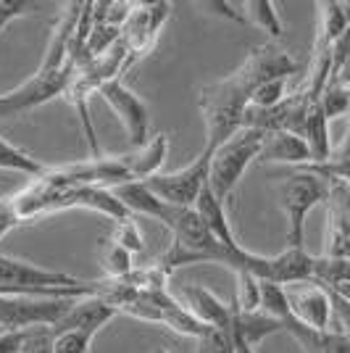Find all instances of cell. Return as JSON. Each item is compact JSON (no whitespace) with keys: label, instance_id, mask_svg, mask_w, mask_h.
Here are the masks:
<instances>
[{"label":"cell","instance_id":"1","mask_svg":"<svg viewBox=\"0 0 350 353\" xmlns=\"http://www.w3.org/2000/svg\"><path fill=\"white\" fill-rule=\"evenodd\" d=\"M250 95H253V85L240 69H234L229 77H224L219 82L200 88L198 108L205 121V148L216 150L232 134L243 130Z\"/></svg>","mask_w":350,"mask_h":353},{"label":"cell","instance_id":"2","mask_svg":"<svg viewBox=\"0 0 350 353\" xmlns=\"http://www.w3.org/2000/svg\"><path fill=\"white\" fill-rule=\"evenodd\" d=\"M269 134L253 127H243L237 134H232L224 145L214 150L211 159V172H208V188L214 190V195L221 203L229 201V195L234 192L237 182L243 179L245 169L250 161H256L261 156V148L266 143Z\"/></svg>","mask_w":350,"mask_h":353},{"label":"cell","instance_id":"3","mask_svg":"<svg viewBox=\"0 0 350 353\" xmlns=\"http://www.w3.org/2000/svg\"><path fill=\"white\" fill-rule=\"evenodd\" d=\"M327 198H329V182L306 169L282 182L279 206L287 216V248H303L308 214L319 203H327Z\"/></svg>","mask_w":350,"mask_h":353},{"label":"cell","instance_id":"4","mask_svg":"<svg viewBox=\"0 0 350 353\" xmlns=\"http://www.w3.org/2000/svg\"><path fill=\"white\" fill-rule=\"evenodd\" d=\"M76 298L0 295V332H24L32 327H53Z\"/></svg>","mask_w":350,"mask_h":353},{"label":"cell","instance_id":"5","mask_svg":"<svg viewBox=\"0 0 350 353\" xmlns=\"http://www.w3.org/2000/svg\"><path fill=\"white\" fill-rule=\"evenodd\" d=\"M211 159H214V150H211V148H203L200 156H198L190 166H185V169H179V172H169V174L161 172V174L145 179L143 185H145L156 198H161L163 203H169V206H195L198 198H200V192H203V188L208 185Z\"/></svg>","mask_w":350,"mask_h":353},{"label":"cell","instance_id":"6","mask_svg":"<svg viewBox=\"0 0 350 353\" xmlns=\"http://www.w3.org/2000/svg\"><path fill=\"white\" fill-rule=\"evenodd\" d=\"M169 16H172V3H134V11L121 27V43L127 48L121 74L156 48L161 27L166 24Z\"/></svg>","mask_w":350,"mask_h":353},{"label":"cell","instance_id":"7","mask_svg":"<svg viewBox=\"0 0 350 353\" xmlns=\"http://www.w3.org/2000/svg\"><path fill=\"white\" fill-rule=\"evenodd\" d=\"M105 103L111 105V111L124 124L127 137H130V148H140L147 143V127H150V117H147V105L132 92L121 79H111L98 90Z\"/></svg>","mask_w":350,"mask_h":353},{"label":"cell","instance_id":"8","mask_svg":"<svg viewBox=\"0 0 350 353\" xmlns=\"http://www.w3.org/2000/svg\"><path fill=\"white\" fill-rule=\"evenodd\" d=\"M287 301H290V314L295 322L306 324L308 330L327 332L332 327V298L329 290L316 282H298L287 285Z\"/></svg>","mask_w":350,"mask_h":353},{"label":"cell","instance_id":"9","mask_svg":"<svg viewBox=\"0 0 350 353\" xmlns=\"http://www.w3.org/2000/svg\"><path fill=\"white\" fill-rule=\"evenodd\" d=\"M116 316V311L111 309L103 298L98 295H85L72 301V306L59 322L53 324V335H63V332H85V335H98L105 324Z\"/></svg>","mask_w":350,"mask_h":353},{"label":"cell","instance_id":"10","mask_svg":"<svg viewBox=\"0 0 350 353\" xmlns=\"http://www.w3.org/2000/svg\"><path fill=\"white\" fill-rule=\"evenodd\" d=\"M79 14H82V3H66L63 6L59 21H56V30L50 34L45 61L40 63V74H53L69 69L72 40H74V32H76V24H79Z\"/></svg>","mask_w":350,"mask_h":353},{"label":"cell","instance_id":"11","mask_svg":"<svg viewBox=\"0 0 350 353\" xmlns=\"http://www.w3.org/2000/svg\"><path fill=\"white\" fill-rule=\"evenodd\" d=\"M169 156V137L163 132L153 134L145 145L132 148L130 153H121L119 159L124 163L132 182H145L150 176L161 174V166Z\"/></svg>","mask_w":350,"mask_h":353},{"label":"cell","instance_id":"12","mask_svg":"<svg viewBox=\"0 0 350 353\" xmlns=\"http://www.w3.org/2000/svg\"><path fill=\"white\" fill-rule=\"evenodd\" d=\"M182 298H185V309H190L198 319L208 327H221V330H232V319H234V309L229 303H224L221 298L205 290L200 285H187L182 290Z\"/></svg>","mask_w":350,"mask_h":353},{"label":"cell","instance_id":"13","mask_svg":"<svg viewBox=\"0 0 350 353\" xmlns=\"http://www.w3.org/2000/svg\"><path fill=\"white\" fill-rule=\"evenodd\" d=\"M195 211L200 214V219L205 221V227L211 230V235L216 237L224 248H229V250L243 248V245L237 243V237H234L232 227H229L227 208H224V203L214 195V190H211L208 185H205L203 192H200V198H198V203H195Z\"/></svg>","mask_w":350,"mask_h":353},{"label":"cell","instance_id":"14","mask_svg":"<svg viewBox=\"0 0 350 353\" xmlns=\"http://www.w3.org/2000/svg\"><path fill=\"white\" fill-rule=\"evenodd\" d=\"M258 159L271 163H298V166H306V163H311V153H308L306 140L300 134L271 132L266 137Z\"/></svg>","mask_w":350,"mask_h":353},{"label":"cell","instance_id":"15","mask_svg":"<svg viewBox=\"0 0 350 353\" xmlns=\"http://www.w3.org/2000/svg\"><path fill=\"white\" fill-rule=\"evenodd\" d=\"M303 140L311 153V163H324L332 159V137H329V119L324 117L321 105L316 103L311 108L303 127ZM308 166V163H306Z\"/></svg>","mask_w":350,"mask_h":353},{"label":"cell","instance_id":"16","mask_svg":"<svg viewBox=\"0 0 350 353\" xmlns=\"http://www.w3.org/2000/svg\"><path fill=\"white\" fill-rule=\"evenodd\" d=\"M316 8H319V34H316V43L332 48L340 40V34L348 30L350 3L327 0V3H319Z\"/></svg>","mask_w":350,"mask_h":353},{"label":"cell","instance_id":"17","mask_svg":"<svg viewBox=\"0 0 350 353\" xmlns=\"http://www.w3.org/2000/svg\"><path fill=\"white\" fill-rule=\"evenodd\" d=\"M232 330L237 335H243V338L248 340L250 348H258L263 338L285 332V324L277 322V319H271V316L263 314V311H256V314H234Z\"/></svg>","mask_w":350,"mask_h":353},{"label":"cell","instance_id":"18","mask_svg":"<svg viewBox=\"0 0 350 353\" xmlns=\"http://www.w3.org/2000/svg\"><path fill=\"white\" fill-rule=\"evenodd\" d=\"M243 11H245V19H248V27H256L269 34V43H279L282 34H285V27H282V19L277 14V6L271 0H250V3H243Z\"/></svg>","mask_w":350,"mask_h":353},{"label":"cell","instance_id":"19","mask_svg":"<svg viewBox=\"0 0 350 353\" xmlns=\"http://www.w3.org/2000/svg\"><path fill=\"white\" fill-rule=\"evenodd\" d=\"M313 282L329 290H335L340 285H350V259L313 256Z\"/></svg>","mask_w":350,"mask_h":353},{"label":"cell","instance_id":"20","mask_svg":"<svg viewBox=\"0 0 350 353\" xmlns=\"http://www.w3.org/2000/svg\"><path fill=\"white\" fill-rule=\"evenodd\" d=\"M237 288H234V314H256L261 311V280L250 272H234Z\"/></svg>","mask_w":350,"mask_h":353},{"label":"cell","instance_id":"21","mask_svg":"<svg viewBox=\"0 0 350 353\" xmlns=\"http://www.w3.org/2000/svg\"><path fill=\"white\" fill-rule=\"evenodd\" d=\"M0 169H8V172H19V174H27V176H43L48 172V166L27 156L24 150H19L16 145H11L8 140L0 137Z\"/></svg>","mask_w":350,"mask_h":353},{"label":"cell","instance_id":"22","mask_svg":"<svg viewBox=\"0 0 350 353\" xmlns=\"http://www.w3.org/2000/svg\"><path fill=\"white\" fill-rule=\"evenodd\" d=\"M319 105L329 121L350 114V85L342 79H329L324 92H321Z\"/></svg>","mask_w":350,"mask_h":353},{"label":"cell","instance_id":"23","mask_svg":"<svg viewBox=\"0 0 350 353\" xmlns=\"http://www.w3.org/2000/svg\"><path fill=\"white\" fill-rule=\"evenodd\" d=\"M261 311L282 324L287 322L292 316L287 290L282 285H277V282H261Z\"/></svg>","mask_w":350,"mask_h":353},{"label":"cell","instance_id":"24","mask_svg":"<svg viewBox=\"0 0 350 353\" xmlns=\"http://www.w3.org/2000/svg\"><path fill=\"white\" fill-rule=\"evenodd\" d=\"M111 243L119 245V248H124L132 256H137V253L145 250V237H143L137 221L132 219V216L130 219L114 221V237H111Z\"/></svg>","mask_w":350,"mask_h":353},{"label":"cell","instance_id":"25","mask_svg":"<svg viewBox=\"0 0 350 353\" xmlns=\"http://www.w3.org/2000/svg\"><path fill=\"white\" fill-rule=\"evenodd\" d=\"M285 98H287V79H271V82H263L253 90L248 105L269 111V108H277Z\"/></svg>","mask_w":350,"mask_h":353},{"label":"cell","instance_id":"26","mask_svg":"<svg viewBox=\"0 0 350 353\" xmlns=\"http://www.w3.org/2000/svg\"><path fill=\"white\" fill-rule=\"evenodd\" d=\"M103 272H105V280H121L134 272V264H132V253H127L119 245H108L105 253H103Z\"/></svg>","mask_w":350,"mask_h":353},{"label":"cell","instance_id":"27","mask_svg":"<svg viewBox=\"0 0 350 353\" xmlns=\"http://www.w3.org/2000/svg\"><path fill=\"white\" fill-rule=\"evenodd\" d=\"M198 353H234V332L221 327H208L198 338Z\"/></svg>","mask_w":350,"mask_h":353},{"label":"cell","instance_id":"28","mask_svg":"<svg viewBox=\"0 0 350 353\" xmlns=\"http://www.w3.org/2000/svg\"><path fill=\"white\" fill-rule=\"evenodd\" d=\"M53 345H56V335L50 327H32V330H24L19 353H53Z\"/></svg>","mask_w":350,"mask_h":353},{"label":"cell","instance_id":"29","mask_svg":"<svg viewBox=\"0 0 350 353\" xmlns=\"http://www.w3.org/2000/svg\"><path fill=\"white\" fill-rule=\"evenodd\" d=\"M327 211H335L342 219L350 221V182H329V198H327Z\"/></svg>","mask_w":350,"mask_h":353},{"label":"cell","instance_id":"30","mask_svg":"<svg viewBox=\"0 0 350 353\" xmlns=\"http://www.w3.org/2000/svg\"><path fill=\"white\" fill-rule=\"evenodd\" d=\"M90 343H92V335H85V332H63V335H56L53 353H88Z\"/></svg>","mask_w":350,"mask_h":353},{"label":"cell","instance_id":"31","mask_svg":"<svg viewBox=\"0 0 350 353\" xmlns=\"http://www.w3.org/2000/svg\"><path fill=\"white\" fill-rule=\"evenodd\" d=\"M329 298H332V322L340 327L337 332H342L350 340V301L337 295L335 290H329Z\"/></svg>","mask_w":350,"mask_h":353},{"label":"cell","instance_id":"32","mask_svg":"<svg viewBox=\"0 0 350 353\" xmlns=\"http://www.w3.org/2000/svg\"><path fill=\"white\" fill-rule=\"evenodd\" d=\"M32 8H34V3H27V0H0V32L19 16L30 14Z\"/></svg>","mask_w":350,"mask_h":353},{"label":"cell","instance_id":"33","mask_svg":"<svg viewBox=\"0 0 350 353\" xmlns=\"http://www.w3.org/2000/svg\"><path fill=\"white\" fill-rule=\"evenodd\" d=\"M203 8H208L211 14H219L232 19L234 24H245L248 27V19L243 11V3H227V0H214V3H203Z\"/></svg>","mask_w":350,"mask_h":353},{"label":"cell","instance_id":"34","mask_svg":"<svg viewBox=\"0 0 350 353\" xmlns=\"http://www.w3.org/2000/svg\"><path fill=\"white\" fill-rule=\"evenodd\" d=\"M16 224H21V219H19V214H16L11 198H0V240L8 235Z\"/></svg>","mask_w":350,"mask_h":353},{"label":"cell","instance_id":"35","mask_svg":"<svg viewBox=\"0 0 350 353\" xmlns=\"http://www.w3.org/2000/svg\"><path fill=\"white\" fill-rule=\"evenodd\" d=\"M24 332H3L0 335V353H19Z\"/></svg>","mask_w":350,"mask_h":353},{"label":"cell","instance_id":"36","mask_svg":"<svg viewBox=\"0 0 350 353\" xmlns=\"http://www.w3.org/2000/svg\"><path fill=\"white\" fill-rule=\"evenodd\" d=\"M232 332H234V330H232ZM234 353H256V348H250L248 340L234 332Z\"/></svg>","mask_w":350,"mask_h":353},{"label":"cell","instance_id":"37","mask_svg":"<svg viewBox=\"0 0 350 353\" xmlns=\"http://www.w3.org/2000/svg\"><path fill=\"white\" fill-rule=\"evenodd\" d=\"M327 290H329V288H327ZM335 293L342 295L345 301H350V285H340V288H335Z\"/></svg>","mask_w":350,"mask_h":353},{"label":"cell","instance_id":"38","mask_svg":"<svg viewBox=\"0 0 350 353\" xmlns=\"http://www.w3.org/2000/svg\"><path fill=\"white\" fill-rule=\"evenodd\" d=\"M153 353H169V351H163V348H156V351H153Z\"/></svg>","mask_w":350,"mask_h":353}]
</instances>
